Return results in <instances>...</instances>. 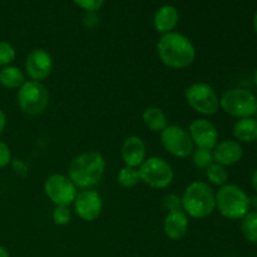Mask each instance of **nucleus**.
I'll list each match as a JSON object with an SVG mask.
<instances>
[{"label":"nucleus","instance_id":"13","mask_svg":"<svg viewBox=\"0 0 257 257\" xmlns=\"http://www.w3.org/2000/svg\"><path fill=\"white\" fill-rule=\"evenodd\" d=\"M188 133L192 138L193 145L198 148L212 151L218 142V132L215 124L205 118L193 120L188 127Z\"/></svg>","mask_w":257,"mask_h":257},{"label":"nucleus","instance_id":"2","mask_svg":"<svg viewBox=\"0 0 257 257\" xmlns=\"http://www.w3.org/2000/svg\"><path fill=\"white\" fill-rule=\"evenodd\" d=\"M105 171L104 157L99 152L88 151L75 156L68 167V177L77 187L90 190L100 182Z\"/></svg>","mask_w":257,"mask_h":257},{"label":"nucleus","instance_id":"3","mask_svg":"<svg viewBox=\"0 0 257 257\" xmlns=\"http://www.w3.org/2000/svg\"><path fill=\"white\" fill-rule=\"evenodd\" d=\"M182 210L192 218H205L216 208V195L212 187L203 181L192 182L181 198Z\"/></svg>","mask_w":257,"mask_h":257},{"label":"nucleus","instance_id":"11","mask_svg":"<svg viewBox=\"0 0 257 257\" xmlns=\"http://www.w3.org/2000/svg\"><path fill=\"white\" fill-rule=\"evenodd\" d=\"M53 69L52 55L42 48L33 49L25 59V72L35 82H43L50 75Z\"/></svg>","mask_w":257,"mask_h":257},{"label":"nucleus","instance_id":"12","mask_svg":"<svg viewBox=\"0 0 257 257\" xmlns=\"http://www.w3.org/2000/svg\"><path fill=\"white\" fill-rule=\"evenodd\" d=\"M74 210L83 221L97 220L103 210V201L99 193L94 190H83L74 200Z\"/></svg>","mask_w":257,"mask_h":257},{"label":"nucleus","instance_id":"34","mask_svg":"<svg viewBox=\"0 0 257 257\" xmlns=\"http://www.w3.org/2000/svg\"><path fill=\"white\" fill-rule=\"evenodd\" d=\"M253 83H255V85L257 87V69L255 70V73H253Z\"/></svg>","mask_w":257,"mask_h":257},{"label":"nucleus","instance_id":"19","mask_svg":"<svg viewBox=\"0 0 257 257\" xmlns=\"http://www.w3.org/2000/svg\"><path fill=\"white\" fill-rule=\"evenodd\" d=\"M143 122L152 132H162L168 125V118L166 113L158 107L146 108L142 114Z\"/></svg>","mask_w":257,"mask_h":257},{"label":"nucleus","instance_id":"7","mask_svg":"<svg viewBox=\"0 0 257 257\" xmlns=\"http://www.w3.org/2000/svg\"><path fill=\"white\" fill-rule=\"evenodd\" d=\"M185 97L192 109L203 115H213L220 109V98L206 83H193L186 89Z\"/></svg>","mask_w":257,"mask_h":257},{"label":"nucleus","instance_id":"27","mask_svg":"<svg viewBox=\"0 0 257 257\" xmlns=\"http://www.w3.org/2000/svg\"><path fill=\"white\" fill-rule=\"evenodd\" d=\"M73 2L87 12H95V10L100 9L104 0H73Z\"/></svg>","mask_w":257,"mask_h":257},{"label":"nucleus","instance_id":"28","mask_svg":"<svg viewBox=\"0 0 257 257\" xmlns=\"http://www.w3.org/2000/svg\"><path fill=\"white\" fill-rule=\"evenodd\" d=\"M12 162V152L7 143L0 141V168H5Z\"/></svg>","mask_w":257,"mask_h":257},{"label":"nucleus","instance_id":"33","mask_svg":"<svg viewBox=\"0 0 257 257\" xmlns=\"http://www.w3.org/2000/svg\"><path fill=\"white\" fill-rule=\"evenodd\" d=\"M253 29H255L257 34V12L255 13V15H253Z\"/></svg>","mask_w":257,"mask_h":257},{"label":"nucleus","instance_id":"25","mask_svg":"<svg viewBox=\"0 0 257 257\" xmlns=\"http://www.w3.org/2000/svg\"><path fill=\"white\" fill-rule=\"evenodd\" d=\"M14 47L8 42H0V67H7L10 65V63L14 62L15 59Z\"/></svg>","mask_w":257,"mask_h":257},{"label":"nucleus","instance_id":"17","mask_svg":"<svg viewBox=\"0 0 257 257\" xmlns=\"http://www.w3.org/2000/svg\"><path fill=\"white\" fill-rule=\"evenodd\" d=\"M178 20H180L178 10L173 5H165L157 10L155 19H153V24L158 33L167 34L175 29L176 25L178 24Z\"/></svg>","mask_w":257,"mask_h":257},{"label":"nucleus","instance_id":"20","mask_svg":"<svg viewBox=\"0 0 257 257\" xmlns=\"http://www.w3.org/2000/svg\"><path fill=\"white\" fill-rule=\"evenodd\" d=\"M25 82L24 73L14 65H7L0 69V84L8 89H19Z\"/></svg>","mask_w":257,"mask_h":257},{"label":"nucleus","instance_id":"15","mask_svg":"<svg viewBox=\"0 0 257 257\" xmlns=\"http://www.w3.org/2000/svg\"><path fill=\"white\" fill-rule=\"evenodd\" d=\"M213 161L218 165L232 166L240 162L243 156L242 146L233 140H226L217 143L212 151Z\"/></svg>","mask_w":257,"mask_h":257},{"label":"nucleus","instance_id":"26","mask_svg":"<svg viewBox=\"0 0 257 257\" xmlns=\"http://www.w3.org/2000/svg\"><path fill=\"white\" fill-rule=\"evenodd\" d=\"M72 215L68 208V206H55L54 211H53V221L55 225L58 226H65L69 223Z\"/></svg>","mask_w":257,"mask_h":257},{"label":"nucleus","instance_id":"9","mask_svg":"<svg viewBox=\"0 0 257 257\" xmlns=\"http://www.w3.org/2000/svg\"><path fill=\"white\" fill-rule=\"evenodd\" d=\"M161 143L170 155L178 158L188 157L195 150L188 131L176 124H168L161 132Z\"/></svg>","mask_w":257,"mask_h":257},{"label":"nucleus","instance_id":"22","mask_svg":"<svg viewBox=\"0 0 257 257\" xmlns=\"http://www.w3.org/2000/svg\"><path fill=\"white\" fill-rule=\"evenodd\" d=\"M206 176L212 185L220 186V187L226 185L228 180V172L225 166L218 165L216 162H212L208 167H206Z\"/></svg>","mask_w":257,"mask_h":257},{"label":"nucleus","instance_id":"32","mask_svg":"<svg viewBox=\"0 0 257 257\" xmlns=\"http://www.w3.org/2000/svg\"><path fill=\"white\" fill-rule=\"evenodd\" d=\"M0 257H10L7 248L3 247V246H0Z\"/></svg>","mask_w":257,"mask_h":257},{"label":"nucleus","instance_id":"18","mask_svg":"<svg viewBox=\"0 0 257 257\" xmlns=\"http://www.w3.org/2000/svg\"><path fill=\"white\" fill-rule=\"evenodd\" d=\"M232 133L237 142H255L257 141V119L252 117L240 118L233 125Z\"/></svg>","mask_w":257,"mask_h":257},{"label":"nucleus","instance_id":"23","mask_svg":"<svg viewBox=\"0 0 257 257\" xmlns=\"http://www.w3.org/2000/svg\"><path fill=\"white\" fill-rule=\"evenodd\" d=\"M117 181L122 187L124 188H132L135 186H137L141 181L140 171L137 168L133 167H123L122 170L118 172Z\"/></svg>","mask_w":257,"mask_h":257},{"label":"nucleus","instance_id":"21","mask_svg":"<svg viewBox=\"0 0 257 257\" xmlns=\"http://www.w3.org/2000/svg\"><path fill=\"white\" fill-rule=\"evenodd\" d=\"M241 231L243 236L247 238L250 242L257 243V212L248 211L242 218H241Z\"/></svg>","mask_w":257,"mask_h":257},{"label":"nucleus","instance_id":"8","mask_svg":"<svg viewBox=\"0 0 257 257\" xmlns=\"http://www.w3.org/2000/svg\"><path fill=\"white\" fill-rule=\"evenodd\" d=\"M141 181L152 188H167L173 181L172 167L166 160L161 157H148L140 166Z\"/></svg>","mask_w":257,"mask_h":257},{"label":"nucleus","instance_id":"35","mask_svg":"<svg viewBox=\"0 0 257 257\" xmlns=\"http://www.w3.org/2000/svg\"><path fill=\"white\" fill-rule=\"evenodd\" d=\"M255 114H256V117H257V110H256V113H255Z\"/></svg>","mask_w":257,"mask_h":257},{"label":"nucleus","instance_id":"6","mask_svg":"<svg viewBox=\"0 0 257 257\" xmlns=\"http://www.w3.org/2000/svg\"><path fill=\"white\" fill-rule=\"evenodd\" d=\"M220 107L232 117H252L257 110V98L250 90L233 88L223 93L220 98Z\"/></svg>","mask_w":257,"mask_h":257},{"label":"nucleus","instance_id":"4","mask_svg":"<svg viewBox=\"0 0 257 257\" xmlns=\"http://www.w3.org/2000/svg\"><path fill=\"white\" fill-rule=\"evenodd\" d=\"M251 198L236 185H223L216 193V207L227 220H241L248 212Z\"/></svg>","mask_w":257,"mask_h":257},{"label":"nucleus","instance_id":"10","mask_svg":"<svg viewBox=\"0 0 257 257\" xmlns=\"http://www.w3.org/2000/svg\"><path fill=\"white\" fill-rule=\"evenodd\" d=\"M44 192L55 206H69L77 197V186L60 173L49 176L44 182Z\"/></svg>","mask_w":257,"mask_h":257},{"label":"nucleus","instance_id":"14","mask_svg":"<svg viewBox=\"0 0 257 257\" xmlns=\"http://www.w3.org/2000/svg\"><path fill=\"white\" fill-rule=\"evenodd\" d=\"M147 151L143 140L138 136L125 138L122 145V158L127 167L137 168L146 161Z\"/></svg>","mask_w":257,"mask_h":257},{"label":"nucleus","instance_id":"1","mask_svg":"<svg viewBox=\"0 0 257 257\" xmlns=\"http://www.w3.org/2000/svg\"><path fill=\"white\" fill-rule=\"evenodd\" d=\"M161 62L173 69H183L195 62L196 49L192 42L180 33L163 34L157 44Z\"/></svg>","mask_w":257,"mask_h":257},{"label":"nucleus","instance_id":"24","mask_svg":"<svg viewBox=\"0 0 257 257\" xmlns=\"http://www.w3.org/2000/svg\"><path fill=\"white\" fill-rule=\"evenodd\" d=\"M193 155V163L198 168H206L213 162V155L211 150L206 148H196L192 152Z\"/></svg>","mask_w":257,"mask_h":257},{"label":"nucleus","instance_id":"30","mask_svg":"<svg viewBox=\"0 0 257 257\" xmlns=\"http://www.w3.org/2000/svg\"><path fill=\"white\" fill-rule=\"evenodd\" d=\"M5 125H7V115H5V113L0 109V137H2L3 132H4Z\"/></svg>","mask_w":257,"mask_h":257},{"label":"nucleus","instance_id":"5","mask_svg":"<svg viewBox=\"0 0 257 257\" xmlns=\"http://www.w3.org/2000/svg\"><path fill=\"white\" fill-rule=\"evenodd\" d=\"M18 104L20 109L30 115H37L44 112L49 103V93L42 82L25 80L18 89Z\"/></svg>","mask_w":257,"mask_h":257},{"label":"nucleus","instance_id":"16","mask_svg":"<svg viewBox=\"0 0 257 257\" xmlns=\"http://www.w3.org/2000/svg\"><path fill=\"white\" fill-rule=\"evenodd\" d=\"M188 216L183 210L170 211L165 217L163 228L168 238L173 241L181 240L187 233L188 230Z\"/></svg>","mask_w":257,"mask_h":257},{"label":"nucleus","instance_id":"31","mask_svg":"<svg viewBox=\"0 0 257 257\" xmlns=\"http://www.w3.org/2000/svg\"><path fill=\"white\" fill-rule=\"evenodd\" d=\"M252 187H253V190L257 192V168L252 175Z\"/></svg>","mask_w":257,"mask_h":257},{"label":"nucleus","instance_id":"29","mask_svg":"<svg viewBox=\"0 0 257 257\" xmlns=\"http://www.w3.org/2000/svg\"><path fill=\"white\" fill-rule=\"evenodd\" d=\"M165 207L168 208L170 211L175 210H182V205H181V198L177 197L176 195H168L165 198ZM168 211V212H170Z\"/></svg>","mask_w":257,"mask_h":257}]
</instances>
